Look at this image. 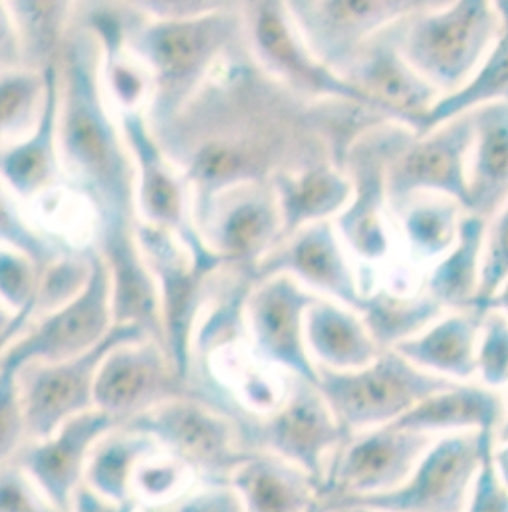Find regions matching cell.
Wrapping results in <instances>:
<instances>
[{
	"label": "cell",
	"instance_id": "cell-1",
	"mask_svg": "<svg viewBox=\"0 0 508 512\" xmlns=\"http://www.w3.org/2000/svg\"><path fill=\"white\" fill-rule=\"evenodd\" d=\"M385 120L344 100H310L270 76L249 42L229 52L195 96L153 129L193 191V205L284 169L344 157L358 135Z\"/></svg>",
	"mask_w": 508,
	"mask_h": 512
},
{
	"label": "cell",
	"instance_id": "cell-2",
	"mask_svg": "<svg viewBox=\"0 0 508 512\" xmlns=\"http://www.w3.org/2000/svg\"><path fill=\"white\" fill-rule=\"evenodd\" d=\"M58 143L68 181L96 211V225L135 223V163L102 82L94 32L72 20L60 56Z\"/></svg>",
	"mask_w": 508,
	"mask_h": 512
},
{
	"label": "cell",
	"instance_id": "cell-3",
	"mask_svg": "<svg viewBox=\"0 0 508 512\" xmlns=\"http://www.w3.org/2000/svg\"><path fill=\"white\" fill-rule=\"evenodd\" d=\"M118 8L127 46L151 74L153 88L147 120L153 129L169 124L217 64L247 42L243 10L161 20L143 16L122 4Z\"/></svg>",
	"mask_w": 508,
	"mask_h": 512
},
{
	"label": "cell",
	"instance_id": "cell-4",
	"mask_svg": "<svg viewBox=\"0 0 508 512\" xmlns=\"http://www.w3.org/2000/svg\"><path fill=\"white\" fill-rule=\"evenodd\" d=\"M193 395L227 413L249 451L274 453L306 469L324 485L330 457L352 437L338 421L322 389L304 378L290 376L280 407L253 415L209 374H199ZM322 491V489H320Z\"/></svg>",
	"mask_w": 508,
	"mask_h": 512
},
{
	"label": "cell",
	"instance_id": "cell-5",
	"mask_svg": "<svg viewBox=\"0 0 508 512\" xmlns=\"http://www.w3.org/2000/svg\"><path fill=\"white\" fill-rule=\"evenodd\" d=\"M503 30L495 0H451L393 26L403 56L443 96L469 82Z\"/></svg>",
	"mask_w": 508,
	"mask_h": 512
},
{
	"label": "cell",
	"instance_id": "cell-6",
	"mask_svg": "<svg viewBox=\"0 0 508 512\" xmlns=\"http://www.w3.org/2000/svg\"><path fill=\"white\" fill-rule=\"evenodd\" d=\"M135 237L159 288L169 360L175 372L189 382L193 370L195 322L205 306L209 284L215 274L229 264L211 249L193 253L177 235L139 219L135 221Z\"/></svg>",
	"mask_w": 508,
	"mask_h": 512
},
{
	"label": "cell",
	"instance_id": "cell-7",
	"mask_svg": "<svg viewBox=\"0 0 508 512\" xmlns=\"http://www.w3.org/2000/svg\"><path fill=\"white\" fill-rule=\"evenodd\" d=\"M318 374V387L350 433L395 423L419 401L457 384L415 366L393 348L383 350L364 368L332 370L318 366Z\"/></svg>",
	"mask_w": 508,
	"mask_h": 512
},
{
	"label": "cell",
	"instance_id": "cell-8",
	"mask_svg": "<svg viewBox=\"0 0 508 512\" xmlns=\"http://www.w3.org/2000/svg\"><path fill=\"white\" fill-rule=\"evenodd\" d=\"M120 427L151 435L203 483H231L235 469L253 453L243 447L227 413L191 393L165 399Z\"/></svg>",
	"mask_w": 508,
	"mask_h": 512
},
{
	"label": "cell",
	"instance_id": "cell-9",
	"mask_svg": "<svg viewBox=\"0 0 508 512\" xmlns=\"http://www.w3.org/2000/svg\"><path fill=\"white\" fill-rule=\"evenodd\" d=\"M90 278L64 306L2 348L0 378H16L30 362H64L98 346L116 326L112 276L100 249H90Z\"/></svg>",
	"mask_w": 508,
	"mask_h": 512
},
{
	"label": "cell",
	"instance_id": "cell-10",
	"mask_svg": "<svg viewBox=\"0 0 508 512\" xmlns=\"http://www.w3.org/2000/svg\"><path fill=\"white\" fill-rule=\"evenodd\" d=\"M483 451V431H459L435 441L411 477L397 489L344 497L322 505L328 511L459 512L469 499Z\"/></svg>",
	"mask_w": 508,
	"mask_h": 512
},
{
	"label": "cell",
	"instance_id": "cell-11",
	"mask_svg": "<svg viewBox=\"0 0 508 512\" xmlns=\"http://www.w3.org/2000/svg\"><path fill=\"white\" fill-rule=\"evenodd\" d=\"M243 12L254 58L278 82L310 100H344L374 110L350 80L318 58L286 0H247Z\"/></svg>",
	"mask_w": 508,
	"mask_h": 512
},
{
	"label": "cell",
	"instance_id": "cell-12",
	"mask_svg": "<svg viewBox=\"0 0 508 512\" xmlns=\"http://www.w3.org/2000/svg\"><path fill=\"white\" fill-rule=\"evenodd\" d=\"M151 338L135 324H116L92 350L64 362H30L16 380L28 439H44L70 417L96 407L94 389L108 354L120 344Z\"/></svg>",
	"mask_w": 508,
	"mask_h": 512
},
{
	"label": "cell",
	"instance_id": "cell-13",
	"mask_svg": "<svg viewBox=\"0 0 508 512\" xmlns=\"http://www.w3.org/2000/svg\"><path fill=\"white\" fill-rule=\"evenodd\" d=\"M415 131L403 124L383 122L366 129L350 145L344 169L352 181V197L336 219L342 241L364 260H381L389 253L383 209L387 175L393 157L411 141Z\"/></svg>",
	"mask_w": 508,
	"mask_h": 512
},
{
	"label": "cell",
	"instance_id": "cell-14",
	"mask_svg": "<svg viewBox=\"0 0 508 512\" xmlns=\"http://www.w3.org/2000/svg\"><path fill=\"white\" fill-rule=\"evenodd\" d=\"M433 443L431 433L397 423L352 433L328 463L320 509L336 499L380 495L401 487Z\"/></svg>",
	"mask_w": 508,
	"mask_h": 512
},
{
	"label": "cell",
	"instance_id": "cell-15",
	"mask_svg": "<svg viewBox=\"0 0 508 512\" xmlns=\"http://www.w3.org/2000/svg\"><path fill=\"white\" fill-rule=\"evenodd\" d=\"M447 2L451 0H286V6L318 58L344 74L374 36Z\"/></svg>",
	"mask_w": 508,
	"mask_h": 512
},
{
	"label": "cell",
	"instance_id": "cell-16",
	"mask_svg": "<svg viewBox=\"0 0 508 512\" xmlns=\"http://www.w3.org/2000/svg\"><path fill=\"white\" fill-rule=\"evenodd\" d=\"M473 141V112L455 116L425 133H415L389 165V205L397 211L421 193H437L457 199L467 211Z\"/></svg>",
	"mask_w": 508,
	"mask_h": 512
},
{
	"label": "cell",
	"instance_id": "cell-17",
	"mask_svg": "<svg viewBox=\"0 0 508 512\" xmlns=\"http://www.w3.org/2000/svg\"><path fill=\"white\" fill-rule=\"evenodd\" d=\"M193 219L211 251L229 266L251 272L282 235V213L270 181L227 187L193 205Z\"/></svg>",
	"mask_w": 508,
	"mask_h": 512
},
{
	"label": "cell",
	"instance_id": "cell-18",
	"mask_svg": "<svg viewBox=\"0 0 508 512\" xmlns=\"http://www.w3.org/2000/svg\"><path fill=\"white\" fill-rule=\"evenodd\" d=\"M135 163L137 219L179 237L189 251L209 247L193 219V191L169 159L147 120V110L118 112Z\"/></svg>",
	"mask_w": 508,
	"mask_h": 512
},
{
	"label": "cell",
	"instance_id": "cell-19",
	"mask_svg": "<svg viewBox=\"0 0 508 512\" xmlns=\"http://www.w3.org/2000/svg\"><path fill=\"white\" fill-rule=\"evenodd\" d=\"M318 300L290 274L256 280L247 296L245 320L256 354L290 376L318 385V364L306 344V312Z\"/></svg>",
	"mask_w": 508,
	"mask_h": 512
},
{
	"label": "cell",
	"instance_id": "cell-20",
	"mask_svg": "<svg viewBox=\"0 0 508 512\" xmlns=\"http://www.w3.org/2000/svg\"><path fill=\"white\" fill-rule=\"evenodd\" d=\"M383 120L425 133L443 94L421 76L397 46L393 26L374 36L342 74Z\"/></svg>",
	"mask_w": 508,
	"mask_h": 512
},
{
	"label": "cell",
	"instance_id": "cell-21",
	"mask_svg": "<svg viewBox=\"0 0 508 512\" xmlns=\"http://www.w3.org/2000/svg\"><path fill=\"white\" fill-rule=\"evenodd\" d=\"M116 427L120 423L114 415L92 407L64 421L50 437L26 439L6 461L34 479L54 511H70L94 445Z\"/></svg>",
	"mask_w": 508,
	"mask_h": 512
},
{
	"label": "cell",
	"instance_id": "cell-22",
	"mask_svg": "<svg viewBox=\"0 0 508 512\" xmlns=\"http://www.w3.org/2000/svg\"><path fill=\"white\" fill-rule=\"evenodd\" d=\"M187 391L189 382L175 372L165 346L155 338H143L120 344L108 354L96 378L94 399L96 407L124 425L157 403Z\"/></svg>",
	"mask_w": 508,
	"mask_h": 512
},
{
	"label": "cell",
	"instance_id": "cell-23",
	"mask_svg": "<svg viewBox=\"0 0 508 512\" xmlns=\"http://www.w3.org/2000/svg\"><path fill=\"white\" fill-rule=\"evenodd\" d=\"M274 274H290L300 284L362 312L366 292L360 290L352 264L340 245V233L332 221L302 227L280 241L253 268L254 280Z\"/></svg>",
	"mask_w": 508,
	"mask_h": 512
},
{
	"label": "cell",
	"instance_id": "cell-24",
	"mask_svg": "<svg viewBox=\"0 0 508 512\" xmlns=\"http://www.w3.org/2000/svg\"><path fill=\"white\" fill-rule=\"evenodd\" d=\"M96 229L112 276L114 322L135 324L165 346L159 288L137 243L135 223H106Z\"/></svg>",
	"mask_w": 508,
	"mask_h": 512
},
{
	"label": "cell",
	"instance_id": "cell-25",
	"mask_svg": "<svg viewBox=\"0 0 508 512\" xmlns=\"http://www.w3.org/2000/svg\"><path fill=\"white\" fill-rule=\"evenodd\" d=\"M60 116V68L48 66V98L38 126L26 137L2 143V181L18 201H30L64 183V167L58 143Z\"/></svg>",
	"mask_w": 508,
	"mask_h": 512
},
{
	"label": "cell",
	"instance_id": "cell-26",
	"mask_svg": "<svg viewBox=\"0 0 508 512\" xmlns=\"http://www.w3.org/2000/svg\"><path fill=\"white\" fill-rule=\"evenodd\" d=\"M270 183L282 213L280 241L306 225L338 217L352 197V181L346 169L332 159L284 169Z\"/></svg>",
	"mask_w": 508,
	"mask_h": 512
},
{
	"label": "cell",
	"instance_id": "cell-27",
	"mask_svg": "<svg viewBox=\"0 0 508 512\" xmlns=\"http://www.w3.org/2000/svg\"><path fill=\"white\" fill-rule=\"evenodd\" d=\"M231 485L245 511L294 512L320 509L322 485L300 465L274 453L253 451L233 473Z\"/></svg>",
	"mask_w": 508,
	"mask_h": 512
},
{
	"label": "cell",
	"instance_id": "cell-28",
	"mask_svg": "<svg viewBox=\"0 0 508 512\" xmlns=\"http://www.w3.org/2000/svg\"><path fill=\"white\" fill-rule=\"evenodd\" d=\"M485 310L469 308L435 320L413 338L393 346L415 366L463 382L479 374L477 354L483 332Z\"/></svg>",
	"mask_w": 508,
	"mask_h": 512
},
{
	"label": "cell",
	"instance_id": "cell-29",
	"mask_svg": "<svg viewBox=\"0 0 508 512\" xmlns=\"http://www.w3.org/2000/svg\"><path fill=\"white\" fill-rule=\"evenodd\" d=\"M308 352L332 370H358L380 356L381 346L362 314L332 298H318L306 312Z\"/></svg>",
	"mask_w": 508,
	"mask_h": 512
},
{
	"label": "cell",
	"instance_id": "cell-30",
	"mask_svg": "<svg viewBox=\"0 0 508 512\" xmlns=\"http://www.w3.org/2000/svg\"><path fill=\"white\" fill-rule=\"evenodd\" d=\"M475 141L469 161V209L491 219L508 201V102L471 110Z\"/></svg>",
	"mask_w": 508,
	"mask_h": 512
},
{
	"label": "cell",
	"instance_id": "cell-31",
	"mask_svg": "<svg viewBox=\"0 0 508 512\" xmlns=\"http://www.w3.org/2000/svg\"><path fill=\"white\" fill-rule=\"evenodd\" d=\"M505 417L503 399L485 385L457 384L441 389L419 401L395 423L423 433H459L485 431L499 427Z\"/></svg>",
	"mask_w": 508,
	"mask_h": 512
},
{
	"label": "cell",
	"instance_id": "cell-32",
	"mask_svg": "<svg viewBox=\"0 0 508 512\" xmlns=\"http://www.w3.org/2000/svg\"><path fill=\"white\" fill-rule=\"evenodd\" d=\"M159 453L161 445L151 435L116 427L94 445L84 481L118 511H131L135 507L133 475L143 461Z\"/></svg>",
	"mask_w": 508,
	"mask_h": 512
},
{
	"label": "cell",
	"instance_id": "cell-33",
	"mask_svg": "<svg viewBox=\"0 0 508 512\" xmlns=\"http://www.w3.org/2000/svg\"><path fill=\"white\" fill-rule=\"evenodd\" d=\"M487 223L489 219L467 211L461 219L455 245L429 276L427 292L445 308L469 310L477 302L483 280Z\"/></svg>",
	"mask_w": 508,
	"mask_h": 512
},
{
	"label": "cell",
	"instance_id": "cell-34",
	"mask_svg": "<svg viewBox=\"0 0 508 512\" xmlns=\"http://www.w3.org/2000/svg\"><path fill=\"white\" fill-rule=\"evenodd\" d=\"M80 0H2V16L16 28L22 66L44 70L60 56Z\"/></svg>",
	"mask_w": 508,
	"mask_h": 512
},
{
	"label": "cell",
	"instance_id": "cell-35",
	"mask_svg": "<svg viewBox=\"0 0 508 512\" xmlns=\"http://www.w3.org/2000/svg\"><path fill=\"white\" fill-rule=\"evenodd\" d=\"M443 310L445 306L429 292L401 296L389 290H378L376 294H366L360 314L381 350H389L429 328L441 318Z\"/></svg>",
	"mask_w": 508,
	"mask_h": 512
},
{
	"label": "cell",
	"instance_id": "cell-36",
	"mask_svg": "<svg viewBox=\"0 0 508 512\" xmlns=\"http://www.w3.org/2000/svg\"><path fill=\"white\" fill-rule=\"evenodd\" d=\"M463 209L457 199L437 193H421L397 209L411 251L423 258L445 255L457 241Z\"/></svg>",
	"mask_w": 508,
	"mask_h": 512
},
{
	"label": "cell",
	"instance_id": "cell-37",
	"mask_svg": "<svg viewBox=\"0 0 508 512\" xmlns=\"http://www.w3.org/2000/svg\"><path fill=\"white\" fill-rule=\"evenodd\" d=\"M495 102H508V24L469 82L437 102L425 131Z\"/></svg>",
	"mask_w": 508,
	"mask_h": 512
},
{
	"label": "cell",
	"instance_id": "cell-38",
	"mask_svg": "<svg viewBox=\"0 0 508 512\" xmlns=\"http://www.w3.org/2000/svg\"><path fill=\"white\" fill-rule=\"evenodd\" d=\"M48 98V68H8L2 70L0 110L2 143L26 137L38 126Z\"/></svg>",
	"mask_w": 508,
	"mask_h": 512
},
{
	"label": "cell",
	"instance_id": "cell-39",
	"mask_svg": "<svg viewBox=\"0 0 508 512\" xmlns=\"http://www.w3.org/2000/svg\"><path fill=\"white\" fill-rule=\"evenodd\" d=\"M44 270L26 255L4 247L0 255V292L4 308L12 318H4L2 348L8 346L16 334L36 314V300L40 292Z\"/></svg>",
	"mask_w": 508,
	"mask_h": 512
},
{
	"label": "cell",
	"instance_id": "cell-40",
	"mask_svg": "<svg viewBox=\"0 0 508 512\" xmlns=\"http://www.w3.org/2000/svg\"><path fill=\"white\" fill-rule=\"evenodd\" d=\"M0 237L4 247L14 249L22 255L32 258L42 270L50 268L54 262L64 256L72 255L66 243L56 237H48L36 231L18 211L16 197L4 189L2 193V221H0Z\"/></svg>",
	"mask_w": 508,
	"mask_h": 512
},
{
	"label": "cell",
	"instance_id": "cell-41",
	"mask_svg": "<svg viewBox=\"0 0 508 512\" xmlns=\"http://www.w3.org/2000/svg\"><path fill=\"white\" fill-rule=\"evenodd\" d=\"M483 384L497 389L508 384V316L501 310H487L477 354Z\"/></svg>",
	"mask_w": 508,
	"mask_h": 512
},
{
	"label": "cell",
	"instance_id": "cell-42",
	"mask_svg": "<svg viewBox=\"0 0 508 512\" xmlns=\"http://www.w3.org/2000/svg\"><path fill=\"white\" fill-rule=\"evenodd\" d=\"M495 433V429L483 431L481 463L473 483L469 511L508 512V487L497 463Z\"/></svg>",
	"mask_w": 508,
	"mask_h": 512
},
{
	"label": "cell",
	"instance_id": "cell-43",
	"mask_svg": "<svg viewBox=\"0 0 508 512\" xmlns=\"http://www.w3.org/2000/svg\"><path fill=\"white\" fill-rule=\"evenodd\" d=\"M508 278V201L489 219L485 235V255H483V280L477 302L473 308L481 306L501 288Z\"/></svg>",
	"mask_w": 508,
	"mask_h": 512
},
{
	"label": "cell",
	"instance_id": "cell-44",
	"mask_svg": "<svg viewBox=\"0 0 508 512\" xmlns=\"http://www.w3.org/2000/svg\"><path fill=\"white\" fill-rule=\"evenodd\" d=\"M143 16L177 20V18H197L219 12H241L247 0H114Z\"/></svg>",
	"mask_w": 508,
	"mask_h": 512
},
{
	"label": "cell",
	"instance_id": "cell-45",
	"mask_svg": "<svg viewBox=\"0 0 508 512\" xmlns=\"http://www.w3.org/2000/svg\"><path fill=\"white\" fill-rule=\"evenodd\" d=\"M54 509L34 479L14 465L12 461H2L0 471V511L34 512Z\"/></svg>",
	"mask_w": 508,
	"mask_h": 512
},
{
	"label": "cell",
	"instance_id": "cell-46",
	"mask_svg": "<svg viewBox=\"0 0 508 512\" xmlns=\"http://www.w3.org/2000/svg\"><path fill=\"white\" fill-rule=\"evenodd\" d=\"M187 471L191 469L177 457L169 455L159 459V455H155L137 467L133 475V487L147 499H167L181 489Z\"/></svg>",
	"mask_w": 508,
	"mask_h": 512
},
{
	"label": "cell",
	"instance_id": "cell-47",
	"mask_svg": "<svg viewBox=\"0 0 508 512\" xmlns=\"http://www.w3.org/2000/svg\"><path fill=\"white\" fill-rule=\"evenodd\" d=\"M26 439V419L18 380L0 378V459L6 461Z\"/></svg>",
	"mask_w": 508,
	"mask_h": 512
},
{
	"label": "cell",
	"instance_id": "cell-48",
	"mask_svg": "<svg viewBox=\"0 0 508 512\" xmlns=\"http://www.w3.org/2000/svg\"><path fill=\"white\" fill-rule=\"evenodd\" d=\"M175 511H245V503L231 483H205L193 495L177 503Z\"/></svg>",
	"mask_w": 508,
	"mask_h": 512
},
{
	"label": "cell",
	"instance_id": "cell-49",
	"mask_svg": "<svg viewBox=\"0 0 508 512\" xmlns=\"http://www.w3.org/2000/svg\"><path fill=\"white\" fill-rule=\"evenodd\" d=\"M481 310H501L508 316V278L501 284V288L481 306Z\"/></svg>",
	"mask_w": 508,
	"mask_h": 512
},
{
	"label": "cell",
	"instance_id": "cell-50",
	"mask_svg": "<svg viewBox=\"0 0 508 512\" xmlns=\"http://www.w3.org/2000/svg\"><path fill=\"white\" fill-rule=\"evenodd\" d=\"M497 463H499L501 475H503V479H505L508 487V441H505L503 447L497 451Z\"/></svg>",
	"mask_w": 508,
	"mask_h": 512
},
{
	"label": "cell",
	"instance_id": "cell-51",
	"mask_svg": "<svg viewBox=\"0 0 508 512\" xmlns=\"http://www.w3.org/2000/svg\"><path fill=\"white\" fill-rule=\"evenodd\" d=\"M499 441H501V443L508 441V403L507 407H505V417H503V423H501V427H499Z\"/></svg>",
	"mask_w": 508,
	"mask_h": 512
},
{
	"label": "cell",
	"instance_id": "cell-52",
	"mask_svg": "<svg viewBox=\"0 0 508 512\" xmlns=\"http://www.w3.org/2000/svg\"><path fill=\"white\" fill-rule=\"evenodd\" d=\"M495 4H497V8H499L501 14H503L505 24H508V0H495Z\"/></svg>",
	"mask_w": 508,
	"mask_h": 512
}]
</instances>
